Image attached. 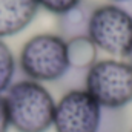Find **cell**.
<instances>
[{
	"instance_id": "cell-1",
	"label": "cell",
	"mask_w": 132,
	"mask_h": 132,
	"mask_svg": "<svg viewBox=\"0 0 132 132\" xmlns=\"http://www.w3.org/2000/svg\"><path fill=\"white\" fill-rule=\"evenodd\" d=\"M9 125L17 132H46L54 121L55 101L49 91L34 80H22L8 88Z\"/></svg>"
},
{
	"instance_id": "cell-2",
	"label": "cell",
	"mask_w": 132,
	"mask_h": 132,
	"mask_svg": "<svg viewBox=\"0 0 132 132\" xmlns=\"http://www.w3.org/2000/svg\"><path fill=\"white\" fill-rule=\"evenodd\" d=\"M20 68L34 81H54L71 68L66 40L55 34H38L20 51Z\"/></svg>"
},
{
	"instance_id": "cell-3",
	"label": "cell",
	"mask_w": 132,
	"mask_h": 132,
	"mask_svg": "<svg viewBox=\"0 0 132 132\" xmlns=\"http://www.w3.org/2000/svg\"><path fill=\"white\" fill-rule=\"evenodd\" d=\"M86 91L101 108L120 109L132 101V66L129 62L100 60L88 69Z\"/></svg>"
},
{
	"instance_id": "cell-4",
	"label": "cell",
	"mask_w": 132,
	"mask_h": 132,
	"mask_svg": "<svg viewBox=\"0 0 132 132\" xmlns=\"http://www.w3.org/2000/svg\"><path fill=\"white\" fill-rule=\"evenodd\" d=\"M86 35L97 49L128 57L132 51V15L117 5L98 6L89 15Z\"/></svg>"
},
{
	"instance_id": "cell-5",
	"label": "cell",
	"mask_w": 132,
	"mask_h": 132,
	"mask_svg": "<svg viewBox=\"0 0 132 132\" xmlns=\"http://www.w3.org/2000/svg\"><path fill=\"white\" fill-rule=\"evenodd\" d=\"M101 106L86 89H72L55 103V132H98Z\"/></svg>"
},
{
	"instance_id": "cell-6",
	"label": "cell",
	"mask_w": 132,
	"mask_h": 132,
	"mask_svg": "<svg viewBox=\"0 0 132 132\" xmlns=\"http://www.w3.org/2000/svg\"><path fill=\"white\" fill-rule=\"evenodd\" d=\"M37 11V0H0V38L23 31Z\"/></svg>"
},
{
	"instance_id": "cell-7",
	"label": "cell",
	"mask_w": 132,
	"mask_h": 132,
	"mask_svg": "<svg viewBox=\"0 0 132 132\" xmlns=\"http://www.w3.org/2000/svg\"><path fill=\"white\" fill-rule=\"evenodd\" d=\"M69 66L91 68L97 62V46L88 35H78L66 40Z\"/></svg>"
},
{
	"instance_id": "cell-8",
	"label": "cell",
	"mask_w": 132,
	"mask_h": 132,
	"mask_svg": "<svg viewBox=\"0 0 132 132\" xmlns=\"http://www.w3.org/2000/svg\"><path fill=\"white\" fill-rule=\"evenodd\" d=\"M88 22H89V17L83 14V11L80 9V5L62 15V28L66 34L71 35V38L78 35H86L85 32H88Z\"/></svg>"
},
{
	"instance_id": "cell-9",
	"label": "cell",
	"mask_w": 132,
	"mask_h": 132,
	"mask_svg": "<svg viewBox=\"0 0 132 132\" xmlns=\"http://www.w3.org/2000/svg\"><path fill=\"white\" fill-rule=\"evenodd\" d=\"M15 71V60L5 42L0 40V94L8 91L11 86L12 77Z\"/></svg>"
},
{
	"instance_id": "cell-10",
	"label": "cell",
	"mask_w": 132,
	"mask_h": 132,
	"mask_svg": "<svg viewBox=\"0 0 132 132\" xmlns=\"http://www.w3.org/2000/svg\"><path fill=\"white\" fill-rule=\"evenodd\" d=\"M37 2H38V6H43L46 11L63 15L66 12L72 11L74 8H77L81 0H37Z\"/></svg>"
},
{
	"instance_id": "cell-11",
	"label": "cell",
	"mask_w": 132,
	"mask_h": 132,
	"mask_svg": "<svg viewBox=\"0 0 132 132\" xmlns=\"http://www.w3.org/2000/svg\"><path fill=\"white\" fill-rule=\"evenodd\" d=\"M9 117H8V109H6V103L5 97L0 95V132H8L9 129Z\"/></svg>"
},
{
	"instance_id": "cell-12",
	"label": "cell",
	"mask_w": 132,
	"mask_h": 132,
	"mask_svg": "<svg viewBox=\"0 0 132 132\" xmlns=\"http://www.w3.org/2000/svg\"><path fill=\"white\" fill-rule=\"evenodd\" d=\"M128 57H129V65L132 66V51H131V54H129V55H128Z\"/></svg>"
},
{
	"instance_id": "cell-13",
	"label": "cell",
	"mask_w": 132,
	"mask_h": 132,
	"mask_svg": "<svg viewBox=\"0 0 132 132\" xmlns=\"http://www.w3.org/2000/svg\"><path fill=\"white\" fill-rule=\"evenodd\" d=\"M114 2H128V0H114Z\"/></svg>"
},
{
	"instance_id": "cell-14",
	"label": "cell",
	"mask_w": 132,
	"mask_h": 132,
	"mask_svg": "<svg viewBox=\"0 0 132 132\" xmlns=\"http://www.w3.org/2000/svg\"><path fill=\"white\" fill-rule=\"evenodd\" d=\"M131 132H132V131H131Z\"/></svg>"
}]
</instances>
